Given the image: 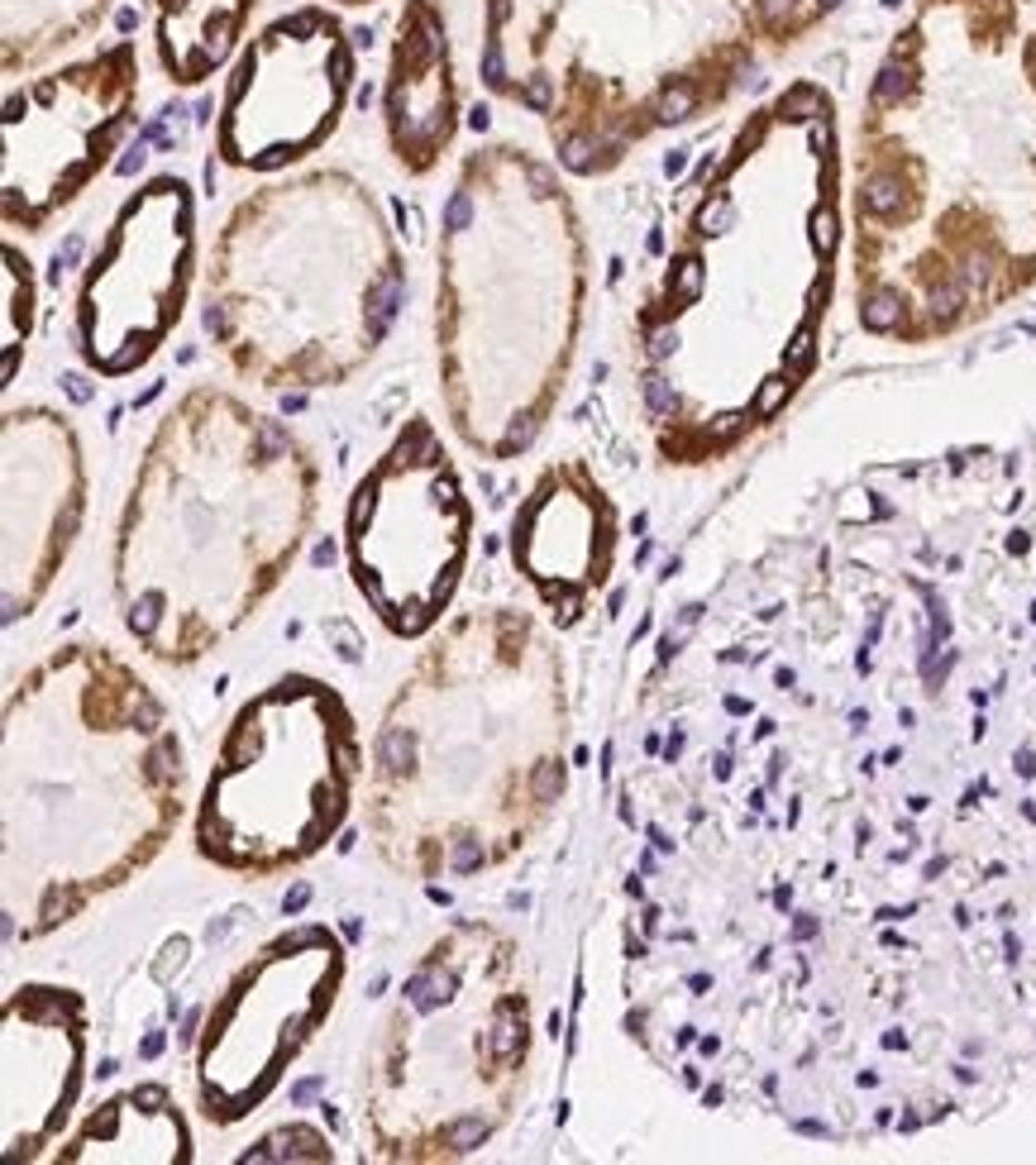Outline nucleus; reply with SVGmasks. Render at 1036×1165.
<instances>
[{
	"label": "nucleus",
	"mask_w": 1036,
	"mask_h": 1165,
	"mask_svg": "<svg viewBox=\"0 0 1036 1165\" xmlns=\"http://www.w3.org/2000/svg\"><path fill=\"white\" fill-rule=\"evenodd\" d=\"M330 5H349V10H359V5H373V0H330Z\"/></svg>",
	"instance_id": "nucleus-22"
},
{
	"label": "nucleus",
	"mask_w": 1036,
	"mask_h": 1165,
	"mask_svg": "<svg viewBox=\"0 0 1036 1165\" xmlns=\"http://www.w3.org/2000/svg\"><path fill=\"white\" fill-rule=\"evenodd\" d=\"M354 43L330 5H296L240 53L215 115V153L235 172H282L325 148L354 91Z\"/></svg>",
	"instance_id": "nucleus-13"
},
{
	"label": "nucleus",
	"mask_w": 1036,
	"mask_h": 1165,
	"mask_svg": "<svg viewBox=\"0 0 1036 1165\" xmlns=\"http://www.w3.org/2000/svg\"><path fill=\"white\" fill-rule=\"evenodd\" d=\"M87 1065V1013L72 989L24 984L5 1003V1161L48 1156Z\"/></svg>",
	"instance_id": "nucleus-15"
},
{
	"label": "nucleus",
	"mask_w": 1036,
	"mask_h": 1165,
	"mask_svg": "<svg viewBox=\"0 0 1036 1165\" xmlns=\"http://www.w3.org/2000/svg\"><path fill=\"white\" fill-rule=\"evenodd\" d=\"M259 0H153V53L172 87H206L249 38Z\"/></svg>",
	"instance_id": "nucleus-18"
},
{
	"label": "nucleus",
	"mask_w": 1036,
	"mask_h": 1165,
	"mask_svg": "<svg viewBox=\"0 0 1036 1165\" xmlns=\"http://www.w3.org/2000/svg\"><path fill=\"white\" fill-rule=\"evenodd\" d=\"M617 554V507L583 459H554L512 520L520 578L569 621L607 583Z\"/></svg>",
	"instance_id": "nucleus-16"
},
{
	"label": "nucleus",
	"mask_w": 1036,
	"mask_h": 1165,
	"mask_svg": "<svg viewBox=\"0 0 1036 1165\" xmlns=\"http://www.w3.org/2000/svg\"><path fill=\"white\" fill-rule=\"evenodd\" d=\"M191 1137L167 1103V1089L143 1084L87 1118V1127L53 1152V1161H187Z\"/></svg>",
	"instance_id": "nucleus-19"
},
{
	"label": "nucleus",
	"mask_w": 1036,
	"mask_h": 1165,
	"mask_svg": "<svg viewBox=\"0 0 1036 1165\" xmlns=\"http://www.w3.org/2000/svg\"><path fill=\"white\" fill-rule=\"evenodd\" d=\"M182 817V746L106 646L34 664L5 702V926L43 936L125 884Z\"/></svg>",
	"instance_id": "nucleus-3"
},
{
	"label": "nucleus",
	"mask_w": 1036,
	"mask_h": 1165,
	"mask_svg": "<svg viewBox=\"0 0 1036 1165\" xmlns=\"http://www.w3.org/2000/svg\"><path fill=\"white\" fill-rule=\"evenodd\" d=\"M478 77L535 115L578 177L721 106L760 58L817 34L841 0H478Z\"/></svg>",
	"instance_id": "nucleus-4"
},
{
	"label": "nucleus",
	"mask_w": 1036,
	"mask_h": 1165,
	"mask_svg": "<svg viewBox=\"0 0 1036 1165\" xmlns=\"http://www.w3.org/2000/svg\"><path fill=\"white\" fill-rule=\"evenodd\" d=\"M344 979V946L325 926H296L263 946L225 984L201 1032V1108L230 1127L249 1118L282 1084L287 1065L306 1051L335 1008Z\"/></svg>",
	"instance_id": "nucleus-12"
},
{
	"label": "nucleus",
	"mask_w": 1036,
	"mask_h": 1165,
	"mask_svg": "<svg viewBox=\"0 0 1036 1165\" xmlns=\"http://www.w3.org/2000/svg\"><path fill=\"white\" fill-rule=\"evenodd\" d=\"M320 464L291 425L196 383L153 425L115 530L125 626L163 664L240 631L301 559Z\"/></svg>",
	"instance_id": "nucleus-2"
},
{
	"label": "nucleus",
	"mask_w": 1036,
	"mask_h": 1165,
	"mask_svg": "<svg viewBox=\"0 0 1036 1165\" xmlns=\"http://www.w3.org/2000/svg\"><path fill=\"white\" fill-rule=\"evenodd\" d=\"M530 1060V994L517 950L483 922L440 936L383 1027L378 1103L388 1113L430 1070L440 1075L401 1161H454L478 1152L512 1113Z\"/></svg>",
	"instance_id": "nucleus-7"
},
{
	"label": "nucleus",
	"mask_w": 1036,
	"mask_h": 1165,
	"mask_svg": "<svg viewBox=\"0 0 1036 1165\" xmlns=\"http://www.w3.org/2000/svg\"><path fill=\"white\" fill-rule=\"evenodd\" d=\"M406 267L388 211L344 167L249 191L206 259V335L259 388H344L388 340Z\"/></svg>",
	"instance_id": "nucleus-6"
},
{
	"label": "nucleus",
	"mask_w": 1036,
	"mask_h": 1165,
	"mask_svg": "<svg viewBox=\"0 0 1036 1165\" xmlns=\"http://www.w3.org/2000/svg\"><path fill=\"white\" fill-rule=\"evenodd\" d=\"M359 783L354 717L335 688L287 673L240 707L211 770L196 846L240 874L311 860L344 822Z\"/></svg>",
	"instance_id": "nucleus-8"
},
{
	"label": "nucleus",
	"mask_w": 1036,
	"mask_h": 1165,
	"mask_svg": "<svg viewBox=\"0 0 1036 1165\" xmlns=\"http://www.w3.org/2000/svg\"><path fill=\"white\" fill-rule=\"evenodd\" d=\"M139 115V48L130 38L14 82L5 91L0 215L38 235L120 153Z\"/></svg>",
	"instance_id": "nucleus-10"
},
{
	"label": "nucleus",
	"mask_w": 1036,
	"mask_h": 1165,
	"mask_svg": "<svg viewBox=\"0 0 1036 1165\" xmlns=\"http://www.w3.org/2000/svg\"><path fill=\"white\" fill-rule=\"evenodd\" d=\"M1036 272V0H912L860 120L870 335H941Z\"/></svg>",
	"instance_id": "nucleus-1"
},
{
	"label": "nucleus",
	"mask_w": 1036,
	"mask_h": 1165,
	"mask_svg": "<svg viewBox=\"0 0 1036 1165\" xmlns=\"http://www.w3.org/2000/svg\"><path fill=\"white\" fill-rule=\"evenodd\" d=\"M5 454V621L29 617L53 588L87 517V459L72 420L53 406H10Z\"/></svg>",
	"instance_id": "nucleus-14"
},
{
	"label": "nucleus",
	"mask_w": 1036,
	"mask_h": 1165,
	"mask_svg": "<svg viewBox=\"0 0 1036 1165\" xmlns=\"http://www.w3.org/2000/svg\"><path fill=\"white\" fill-rule=\"evenodd\" d=\"M473 507L430 416H411L359 478L344 517L349 569L392 636H425L468 564Z\"/></svg>",
	"instance_id": "nucleus-9"
},
{
	"label": "nucleus",
	"mask_w": 1036,
	"mask_h": 1165,
	"mask_svg": "<svg viewBox=\"0 0 1036 1165\" xmlns=\"http://www.w3.org/2000/svg\"><path fill=\"white\" fill-rule=\"evenodd\" d=\"M196 277V196L177 172L130 191L77 287V354L96 378L139 373L177 330Z\"/></svg>",
	"instance_id": "nucleus-11"
},
{
	"label": "nucleus",
	"mask_w": 1036,
	"mask_h": 1165,
	"mask_svg": "<svg viewBox=\"0 0 1036 1165\" xmlns=\"http://www.w3.org/2000/svg\"><path fill=\"white\" fill-rule=\"evenodd\" d=\"M383 134L406 177H430L459 139V77L440 0H401L383 77Z\"/></svg>",
	"instance_id": "nucleus-17"
},
{
	"label": "nucleus",
	"mask_w": 1036,
	"mask_h": 1165,
	"mask_svg": "<svg viewBox=\"0 0 1036 1165\" xmlns=\"http://www.w3.org/2000/svg\"><path fill=\"white\" fill-rule=\"evenodd\" d=\"M115 0H0V67L34 72L63 48L91 38Z\"/></svg>",
	"instance_id": "nucleus-20"
},
{
	"label": "nucleus",
	"mask_w": 1036,
	"mask_h": 1165,
	"mask_svg": "<svg viewBox=\"0 0 1036 1165\" xmlns=\"http://www.w3.org/2000/svg\"><path fill=\"white\" fill-rule=\"evenodd\" d=\"M34 330V277L29 263H19V249L5 244V325H0V344H5V383H14L19 368V349Z\"/></svg>",
	"instance_id": "nucleus-21"
},
{
	"label": "nucleus",
	"mask_w": 1036,
	"mask_h": 1165,
	"mask_svg": "<svg viewBox=\"0 0 1036 1165\" xmlns=\"http://www.w3.org/2000/svg\"><path fill=\"white\" fill-rule=\"evenodd\" d=\"M593 254L559 172L520 143L464 153L440 215L435 359L454 435L517 459L549 425L588 316Z\"/></svg>",
	"instance_id": "nucleus-5"
}]
</instances>
